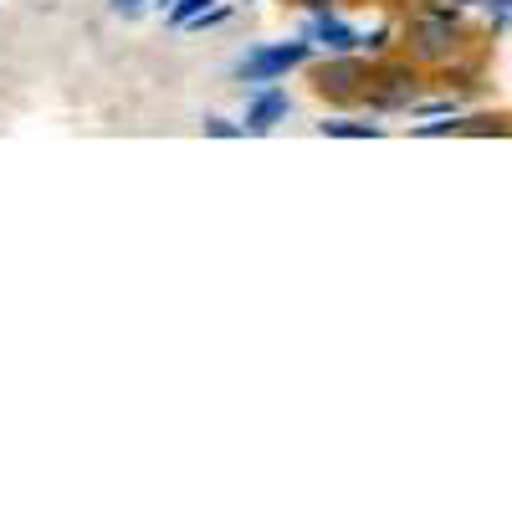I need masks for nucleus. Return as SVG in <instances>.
I'll list each match as a JSON object with an SVG mask.
<instances>
[{"instance_id": "obj_5", "label": "nucleus", "mask_w": 512, "mask_h": 512, "mask_svg": "<svg viewBox=\"0 0 512 512\" xmlns=\"http://www.w3.org/2000/svg\"><path fill=\"white\" fill-rule=\"evenodd\" d=\"M282 113H287V98H282V93H272V98H262V103L251 108V118H246V123H251V128H272V118H282Z\"/></svg>"}, {"instance_id": "obj_9", "label": "nucleus", "mask_w": 512, "mask_h": 512, "mask_svg": "<svg viewBox=\"0 0 512 512\" xmlns=\"http://www.w3.org/2000/svg\"><path fill=\"white\" fill-rule=\"evenodd\" d=\"M118 6H123V0H118Z\"/></svg>"}, {"instance_id": "obj_8", "label": "nucleus", "mask_w": 512, "mask_h": 512, "mask_svg": "<svg viewBox=\"0 0 512 512\" xmlns=\"http://www.w3.org/2000/svg\"><path fill=\"white\" fill-rule=\"evenodd\" d=\"M308 6H328V0H308Z\"/></svg>"}, {"instance_id": "obj_7", "label": "nucleus", "mask_w": 512, "mask_h": 512, "mask_svg": "<svg viewBox=\"0 0 512 512\" xmlns=\"http://www.w3.org/2000/svg\"><path fill=\"white\" fill-rule=\"evenodd\" d=\"M318 36H328V47H349V31L338 26V21H323V26H318Z\"/></svg>"}, {"instance_id": "obj_1", "label": "nucleus", "mask_w": 512, "mask_h": 512, "mask_svg": "<svg viewBox=\"0 0 512 512\" xmlns=\"http://www.w3.org/2000/svg\"><path fill=\"white\" fill-rule=\"evenodd\" d=\"M410 41H415V52H420L425 62H441V57H451V52L461 47V31H456L451 16H425V21H415Z\"/></svg>"}, {"instance_id": "obj_4", "label": "nucleus", "mask_w": 512, "mask_h": 512, "mask_svg": "<svg viewBox=\"0 0 512 512\" xmlns=\"http://www.w3.org/2000/svg\"><path fill=\"white\" fill-rule=\"evenodd\" d=\"M308 52L303 47H277V52H256V57H246V77H277V72H287V67H297Z\"/></svg>"}, {"instance_id": "obj_6", "label": "nucleus", "mask_w": 512, "mask_h": 512, "mask_svg": "<svg viewBox=\"0 0 512 512\" xmlns=\"http://www.w3.org/2000/svg\"><path fill=\"white\" fill-rule=\"evenodd\" d=\"M323 128H328V134H354V139H374V134H379L374 123H369V128H364V123H323Z\"/></svg>"}, {"instance_id": "obj_3", "label": "nucleus", "mask_w": 512, "mask_h": 512, "mask_svg": "<svg viewBox=\"0 0 512 512\" xmlns=\"http://www.w3.org/2000/svg\"><path fill=\"white\" fill-rule=\"evenodd\" d=\"M359 82H369L364 62H333V67L318 72V93H328V98H354Z\"/></svg>"}, {"instance_id": "obj_2", "label": "nucleus", "mask_w": 512, "mask_h": 512, "mask_svg": "<svg viewBox=\"0 0 512 512\" xmlns=\"http://www.w3.org/2000/svg\"><path fill=\"white\" fill-rule=\"evenodd\" d=\"M369 93L379 98V103H410V93H415V72L410 67H379V72H369Z\"/></svg>"}]
</instances>
